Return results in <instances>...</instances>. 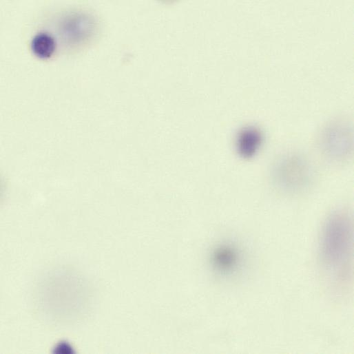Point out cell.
<instances>
[{
  "label": "cell",
  "instance_id": "7a4b0ae2",
  "mask_svg": "<svg viewBox=\"0 0 354 354\" xmlns=\"http://www.w3.org/2000/svg\"><path fill=\"white\" fill-rule=\"evenodd\" d=\"M276 186L289 194H300L308 189L313 183V171L302 156L291 154L280 158L273 169Z\"/></svg>",
  "mask_w": 354,
  "mask_h": 354
},
{
  "label": "cell",
  "instance_id": "277c9868",
  "mask_svg": "<svg viewBox=\"0 0 354 354\" xmlns=\"http://www.w3.org/2000/svg\"><path fill=\"white\" fill-rule=\"evenodd\" d=\"M348 133L346 129L342 131L341 127L337 129L336 127L328 132L327 136H325L324 145L331 156L332 154L333 156L340 157L347 153V149L351 145Z\"/></svg>",
  "mask_w": 354,
  "mask_h": 354
},
{
  "label": "cell",
  "instance_id": "5b68a950",
  "mask_svg": "<svg viewBox=\"0 0 354 354\" xmlns=\"http://www.w3.org/2000/svg\"><path fill=\"white\" fill-rule=\"evenodd\" d=\"M56 48L55 40L47 32H39L32 39L31 49L33 53L41 59H48L54 53Z\"/></svg>",
  "mask_w": 354,
  "mask_h": 354
},
{
  "label": "cell",
  "instance_id": "8992f818",
  "mask_svg": "<svg viewBox=\"0 0 354 354\" xmlns=\"http://www.w3.org/2000/svg\"><path fill=\"white\" fill-rule=\"evenodd\" d=\"M237 258V251L230 244L220 246L214 253L215 264L221 269H228L231 268L232 265L235 264Z\"/></svg>",
  "mask_w": 354,
  "mask_h": 354
},
{
  "label": "cell",
  "instance_id": "3957f363",
  "mask_svg": "<svg viewBox=\"0 0 354 354\" xmlns=\"http://www.w3.org/2000/svg\"><path fill=\"white\" fill-rule=\"evenodd\" d=\"M262 141L260 131L254 127H247L239 132L236 139V147L242 156L249 158L256 154Z\"/></svg>",
  "mask_w": 354,
  "mask_h": 354
},
{
  "label": "cell",
  "instance_id": "6da1fadb",
  "mask_svg": "<svg viewBox=\"0 0 354 354\" xmlns=\"http://www.w3.org/2000/svg\"><path fill=\"white\" fill-rule=\"evenodd\" d=\"M348 214L337 210L326 220L320 238L324 269L337 280L347 278L353 253V227Z\"/></svg>",
  "mask_w": 354,
  "mask_h": 354
}]
</instances>
